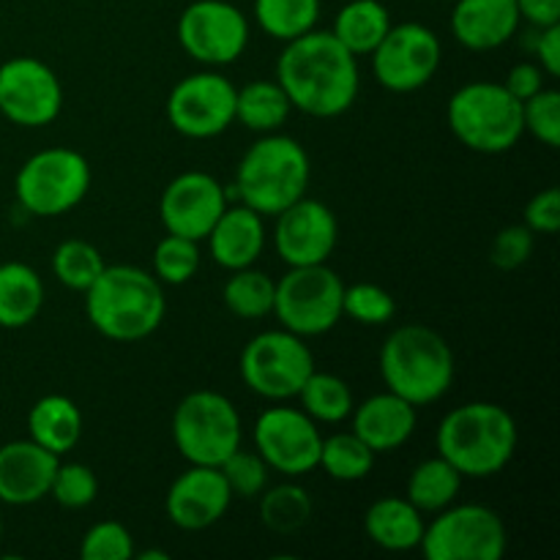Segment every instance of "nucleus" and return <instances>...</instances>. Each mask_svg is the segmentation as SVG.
I'll return each instance as SVG.
<instances>
[{
  "label": "nucleus",
  "mask_w": 560,
  "mask_h": 560,
  "mask_svg": "<svg viewBox=\"0 0 560 560\" xmlns=\"http://www.w3.org/2000/svg\"><path fill=\"white\" fill-rule=\"evenodd\" d=\"M277 82L295 109L312 118H337L359 98V58L331 31L312 27L304 36L284 42Z\"/></svg>",
  "instance_id": "nucleus-1"
},
{
  "label": "nucleus",
  "mask_w": 560,
  "mask_h": 560,
  "mask_svg": "<svg viewBox=\"0 0 560 560\" xmlns=\"http://www.w3.org/2000/svg\"><path fill=\"white\" fill-rule=\"evenodd\" d=\"M85 315L113 342L148 339L167 315L164 284L137 266H104L85 290Z\"/></svg>",
  "instance_id": "nucleus-2"
},
{
  "label": "nucleus",
  "mask_w": 560,
  "mask_h": 560,
  "mask_svg": "<svg viewBox=\"0 0 560 560\" xmlns=\"http://www.w3.org/2000/svg\"><path fill=\"white\" fill-rule=\"evenodd\" d=\"M517 452V421L503 405L468 402L438 427V454L468 479L498 476Z\"/></svg>",
  "instance_id": "nucleus-3"
},
{
  "label": "nucleus",
  "mask_w": 560,
  "mask_h": 560,
  "mask_svg": "<svg viewBox=\"0 0 560 560\" xmlns=\"http://www.w3.org/2000/svg\"><path fill=\"white\" fill-rule=\"evenodd\" d=\"M312 178L310 153L299 140L271 131L244 153L228 197L249 206L260 217H277L306 195Z\"/></svg>",
  "instance_id": "nucleus-4"
},
{
  "label": "nucleus",
  "mask_w": 560,
  "mask_h": 560,
  "mask_svg": "<svg viewBox=\"0 0 560 560\" xmlns=\"http://www.w3.org/2000/svg\"><path fill=\"white\" fill-rule=\"evenodd\" d=\"M381 375L388 392L421 408L452 388L454 353L432 328L399 326L381 348Z\"/></svg>",
  "instance_id": "nucleus-5"
},
{
  "label": "nucleus",
  "mask_w": 560,
  "mask_h": 560,
  "mask_svg": "<svg viewBox=\"0 0 560 560\" xmlns=\"http://www.w3.org/2000/svg\"><path fill=\"white\" fill-rule=\"evenodd\" d=\"M448 126L476 153H506L523 140V102L501 82H468L448 102Z\"/></svg>",
  "instance_id": "nucleus-6"
},
{
  "label": "nucleus",
  "mask_w": 560,
  "mask_h": 560,
  "mask_svg": "<svg viewBox=\"0 0 560 560\" xmlns=\"http://www.w3.org/2000/svg\"><path fill=\"white\" fill-rule=\"evenodd\" d=\"M241 416L224 394L200 388L186 394L175 408L173 441L189 465L219 468L235 448H241Z\"/></svg>",
  "instance_id": "nucleus-7"
},
{
  "label": "nucleus",
  "mask_w": 560,
  "mask_h": 560,
  "mask_svg": "<svg viewBox=\"0 0 560 560\" xmlns=\"http://www.w3.org/2000/svg\"><path fill=\"white\" fill-rule=\"evenodd\" d=\"M91 164L74 148H44L33 153L14 178L20 206L31 217H63L85 200Z\"/></svg>",
  "instance_id": "nucleus-8"
},
{
  "label": "nucleus",
  "mask_w": 560,
  "mask_h": 560,
  "mask_svg": "<svg viewBox=\"0 0 560 560\" xmlns=\"http://www.w3.org/2000/svg\"><path fill=\"white\" fill-rule=\"evenodd\" d=\"M241 381L257 397L284 402L299 397L306 377L315 372V355L304 337L279 328L262 331L246 342L241 350Z\"/></svg>",
  "instance_id": "nucleus-9"
},
{
  "label": "nucleus",
  "mask_w": 560,
  "mask_h": 560,
  "mask_svg": "<svg viewBox=\"0 0 560 560\" xmlns=\"http://www.w3.org/2000/svg\"><path fill=\"white\" fill-rule=\"evenodd\" d=\"M342 279L326 262L295 266L277 282L271 315L299 337H320L342 320Z\"/></svg>",
  "instance_id": "nucleus-10"
},
{
  "label": "nucleus",
  "mask_w": 560,
  "mask_h": 560,
  "mask_svg": "<svg viewBox=\"0 0 560 560\" xmlns=\"http://www.w3.org/2000/svg\"><path fill=\"white\" fill-rule=\"evenodd\" d=\"M506 545L501 514L481 503H452L427 525L419 550L427 560H501Z\"/></svg>",
  "instance_id": "nucleus-11"
},
{
  "label": "nucleus",
  "mask_w": 560,
  "mask_h": 560,
  "mask_svg": "<svg viewBox=\"0 0 560 560\" xmlns=\"http://www.w3.org/2000/svg\"><path fill=\"white\" fill-rule=\"evenodd\" d=\"M178 44L202 66H228L249 44V20L228 0H195L178 16Z\"/></svg>",
  "instance_id": "nucleus-12"
},
{
  "label": "nucleus",
  "mask_w": 560,
  "mask_h": 560,
  "mask_svg": "<svg viewBox=\"0 0 560 560\" xmlns=\"http://www.w3.org/2000/svg\"><path fill=\"white\" fill-rule=\"evenodd\" d=\"M443 47L435 31L421 22L392 25L372 52V74L386 91L413 93L432 82Z\"/></svg>",
  "instance_id": "nucleus-13"
},
{
  "label": "nucleus",
  "mask_w": 560,
  "mask_h": 560,
  "mask_svg": "<svg viewBox=\"0 0 560 560\" xmlns=\"http://www.w3.org/2000/svg\"><path fill=\"white\" fill-rule=\"evenodd\" d=\"M238 88L217 71H197L184 77L167 96V118L178 135L189 140H211L235 120Z\"/></svg>",
  "instance_id": "nucleus-14"
},
{
  "label": "nucleus",
  "mask_w": 560,
  "mask_h": 560,
  "mask_svg": "<svg viewBox=\"0 0 560 560\" xmlns=\"http://www.w3.org/2000/svg\"><path fill=\"white\" fill-rule=\"evenodd\" d=\"M323 435L317 421H312L304 410L277 405L257 416L255 421V448L266 465L277 474L306 476L320 463Z\"/></svg>",
  "instance_id": "nucleus-15"
},
{
  "label": "nucleus",
  "mask_w": 560,
  "mask_h": 560,
  "mask_svg": "<svg viewBox=\"0 0 560 560\" xmlns=\"http://www.w3.org/2000/svg\"><path fill=\"white\" fill-rule=\"evenodd\" d=\"M63 109V88L44 60L20 55L0 63V113L22 129L49 126Z\"/></svg>",
  "instance_id": "nucleus-16"
},
{
  "label": "nucleus",
  "mask_w": 560,
  "mask_h": 560,
  "mask_svg": "<svg viewBox=\"0 0 560 560\" xmlns=\"http://www.w3.org/2000/svg\"><path fill=\"white\" fill-rule=\"evenodd\" d=\"M228 189L211 173L189 170L170 180L167 189L162 191L159 217L167 233L202 241L228 208Z\"/></svg>",
  "instance_id": "nucleus-17"
},
{
  "label": "nucleus",
  "mask_w": 560,
  "mask_h": 560,
  "mask_svg": "<svg viewBox=\"0 0 560 560\" xmlns=\"http://www.w3.org/2000/svg\"><path fill=\"white\" fill-rule=\"evenodd\" d=\"M337 217L326 202L310 200L304 195L293 206L284 208L282 213H277L273 244H277V255L290 268L328 262V257L337 249Z\"/></svg>",
  "instance_id": "nucleus-18"
},
{
  "label": "nucleus",
  "mask_w": 560,
  "mask_h": 560,
  "mask_svg": "<svg viewBox=\"0 0 560 560\" xmlns=\"http://www.w3.org/2000/svg\"><path fill=\"white\" fill-rule=\"evenodd\" d=\"M233 503L222 470L211 465H191L167 490V517L180 530H206L228 514Z\"/></svg>",
  "instance_id": "nucleus-19"
},
{
  "label": "nucleus",
  "mask_w": 560,
  "mask_h": 560,
  "mask_svg": "<svg viewBox=\"0 0 560 560\" xmlns=\"http://www.w3.org/2000/svg\"><path fill=\"white\" fill-rule=\"evenodd\" d=\"M58 465V457L31 438L0 446V503L31 506L44 501Z\"/></svg>",
  "instance_id": "nucleus-20"
},
{
  "label": "nucleus",
  "mask_w": 560,
  "mask_h": 560,
  "mask_svg": "<svg viewBox=\"0 0 560 560\" xmlns=\"http://www.w3.org/2000/svg\"><path fill=\"white\" fill-rule=\"evenodd\" d=\"M350 416H353V432L375 454L397 452L413 438L416 424H419L416 405L397 397L394 392L364 399L361 405H355Z\"/></svg>",
  "instance_id": "nucleus-21"
},
{
  "label": "nucleus",
  "mask_w": 560,
  "mask_h": 560,
  "mask_svg": "<svg viewBox=\"0 0 560 560\" xmlns=\"http://www.w3.org/2000/svg\"><path fill=\"white\" fill-rule=\"evenodd\" d=\"M520 16L514 0H457L452 11V33L465 49L487 52L512 42Z\"/></svg>",
  "instance_id": "nucleus-22"
},
{
  "label": "nucleus",
  "mask_w": 560,
  "mask_h": 560,
  "mask_svg": "<svg viewBox=\"0 0 560 560\" xmlns=\"http://www.w3.org/2000/svg\"><path fill=\"white\" fill-rule=\"evenodd\" d=\"M211 257L228 271L255 266L266 246V224L257 211L238 202L228 206L208 233Z\"/></svg>",
  "instance_id": "nucleus-23"
},
{
  "label": "nucleus",
  "mask_w": 560,
  "mask_h": 560,
  "mask_svg": "<svg viewBox=\"0 0 560 560\" xmlns=\"http://www.w3.org/2000/svg\"><path fill=\"white\" fill-rule=\"evenodd\" d=\"M424 514L399 495H386L372 503L364 514V530L381 550L408 552L419 550L424 536Z\"/></svg>",
  "instance_id": "nucleus-24"
},
{
  "label": "nucleus",
  "mask_w": 560,
  "mask_h": 560,
  "mask_svg": "<svg viewBox=\"0 0 560 560\" xmlns=\"http://www.w3.org/2000/svg\"><path fill=\"white\" fill-rule=\"evenodd\" d=\"M27 435L55 457L69 454L82 438V413L74 399L63 394H49L38 399L27 413Z\"/></svg>",
  "instance_id": "nucleus-25"
},
{
  "label": "nucleus",
  "mask_w": 560,
  "mask_h": 560,
  "mask_svg": "<svg viewBox=\"0 0 560 560\" xmlns=\"http://www.w3.org/2000/svg\"><path fill=\"white\" fill-rule=\"evenodd\" d=\"M44 306V282L25 262L0 266V328H25Z\"/></svg>",
  "instance_id": "nucleus-26"
},
{
  "label": "nucleus",
  "mask_w": 560,
  "mask_h": 560,
  "mask_svg": "<svg viewBox=\"0 0 560 560\" xmlns=\"http://www.w3.org/2000/svg\"><path fill=\"white\" fill-rule=\"evenodd\" d=\"M392 27V14L381 0H350L334 16L331 33L355 58L375 52Z\"/></svg>",
  "instance_id": "nucleus-27"
},
{
  "label": "nucleus",
  "mask_w": 560,
  "mask_h": 560,
  "mask_svg": "<svg viewBox=\"0 0 560 560\" xmlns=\"http://www.w3.org/2000/svg\"><path fill=\"white\" fill-rule=\"evenodd\" d=\"M290 113L293 104L279 82L255 80L235 91V120L249 131L271 135L288 124Z\"/></svg>",
  "instance_id": "nucleus-28"
},
{
  "label": "nucleus",
  "mask_w": 560,
  "mask_h": 560,
  "mask_svg": "<svg viewBox=\"0 0 560 560\" xmlns=\"http://www.w3.org/2000/svg\"><path fill=\"white\" fill-rule=\"evenodd\" d=\"M459 487H463L459 470L438 454L413 468L408 479V501L421 514H438L457 501Z\"/></svg>",
  "instance_id": "nucleus-29"
},
{
  "label": "nucleus",
  "mask_w": 560,
  "mask_h": 560,
  "mask_svg": "<svg viewBox=\"0 0 560 560\" xmlns=\"http://www.w3.org/2000/svg\"><path fill=\"white\" fill-rule=\"evenodd\" d=\"M301 410L317 424H339L355 408L353 392L348 383L331 372H312L299 392Z\"/></svg>",
  "instance_id": "nucleus-30"
},
{
  "label": "nucleus",
  "mask_w": 560,
  "mask_h": 560,
  "mask_svg": "<svg viewBox=\"0 0 560 560\" xmlns=\"http://www.w3.org/2000/svg\"><path fill=\"white\" fill-rule=\"evenodd\" d=\"M233 277L224 282L222 299L224 306L233 312L241 320H260L273 312V293H277V282L268 277L266 271L257 268H238L230 271Z\"/></svg>",
  "instance_id": "nucleus-31"
},
{
  "label": "nucleus",
  "mask_w": 560,
  "mask_h": 560,
  "mask_svg": "<svg viewBox=\"0 0 560 560\" xmlns=\"http://www.w3.org/2000/svg\"><path fill=\"white\" fill-rule=\"evenodd\" d=\"M255 20L277 42H293L317 25L320 0H255Z\"/></svg>",
  "instance_id": "nucleus-32"
},
{
  "label": "nucleus",
  "mask_w": 560,
  "mask_h": 560,
  "mask_svg": "<svg viewBox=\"0 0 560 560\" xmlns=\"http://www.w3.org/2000/svg\"><path fill=\"white\" fill-rule=\"evenodd\" d=\"M312 498L299 485H277L260 492V520L271 534L293 536L310 523Z\"/></svg>",
  "instance_id": "nucleus-33"
},
{
  "label": "nucleus",
  "mask_w": 560,
  "mask_h": 560,
  "mask_svg": "<svg viewBox=\"0 0 560 560\" xmlns=\"http://www.w3.org/2000/svg\"><path fill=\"white\" fill-rule=\"evenodd\" d=\"M375 457L377 454L353 430L337 432L323 438L317 468L326 470L334 481H361L375 468Z\"/></svg>",
  "instance_id": "nucleus-34"
},
{
  "label": "nucleus",
  "mask_w": 560,
  "mask_h": 560,
  "mask_svg": "<svg viewBox=\"0 0 560 560\" xmlns=\"http://www.w3.org/2000/svg\"><path fill=\"white\" fill-rule=\"evenodd\" d=\"M104 266L107 262L102 260V252L82 238L63 241L52 252L55 277H58L60 284H66L69 290H77V293H85L96 282L98 273L104 271Z\"/></svg>",
  "instance_id": "nucleus-35"
},
{
  "label": "nucleus",
  "mask_w": 560,
  "mask_h": 560,
  "mask_svg": "<svg viewBox=\"0 0 560 560\" xmlns=\"http://www.w3.org/2000/svg\"><path fill=\"white\" fill-rule=\"evenodd\" d=\"M200 268V249L197 241L184 235L167 233L153 249V277L162 284H186Z\"/></svg>",
  "instance_id": "nucleus-36"
},
{
  "label": "nucleus",
  "mask_w": 560,
  "mask_h": 560,
  "mask_svg": "<svg viewBox=\"0 0 560 560\" xmlns=\"http://www.w3.org/2000/svg\"><path fill=\"white\" fill-rule=\"evenodd\" d=\"M342 315L361 326H386L397 315V301L375 282H355L345 288Z\"/></svg>",
  "instance_id": "nucleus-37"
},
{
  "label": "nucleus",
  "mask_w": 560,
  "mask_h": 560,
  "mask_svg": "<svg viewBox=\"0 0 560 560\" xmlns=\"http://www.w3.org/2000/svg\"><path fill=\"white\" fill-rule=\"evenodd\" d=\"M224 481H228L233 498H244V501H252V498L260 495L268 487V465L266 459L257 452H244V448H235L222 465Z\"/></svg>",
  "instance_id": "nucleus-38"
},
{
  "label": "nucleus",
  "mask_w": 560,
  "mask_h": 560,
  "mask_svg": "<svg viewBox=\"0 0 560 560\" xmlns=\"http://www.w3.org/2000/svg\"><path fill=\"white\" fill-rule=\"evenodd\" d=\"M523 126L530 137L547 148L560 145V93L556 88H541L536 96L523 102Z\"/></svg>",
  "instance_id": "nucleus-39"
},
{
  "label": "nucleus",
  "mask_w": 560,
  "mask_h": 560,
  "mask_svg": "<svg viewBox=\"0 0 560 560\" xmlns=\"http://www.w3.org/2000/svg\"><path fill=\"white\" fill-rule=\"evenodd\" d=\"M49 495L63 509H88L98 495V479L88 465L66 463L58 465L52 476Z\"/></svg>",
  "instance_id": "nucleus-40"
},
{
  "label": "nucleus",
  "mask_w": 560,
  "mask_h": 560,
  "mask_svg": "<svg viewBox=\"0 0 560 560\" xmlns=\"http://www.w3.org/2000/svg\"><path fill=\"white\" fill-rule=\"evenodd\" d=\"M80 556L85 560H131L135 558V539H131L129 528L115 520H104L88 530L80 545Z\"/></svg>",
  "instance_id": "nucleus-41"
},
{
  "label": "nucleus",
  "mask_w": 560,
  "mask_h": 560,
  "mask_svg": "<svg viewBox=\"0 0 560 560\" xmlns=\"http://www.w3.org/2000/svg\"><path fill=\"white\" fill-rule=\"evenodd\" d=\"M534 230H528L525 224H509L501 233L495 235L490 249L492 266L501 268V271H517L534 255Z\"/></svg>",
  "instance_id": "nucleus-42"
},
{
  "label": "nucleus",
  "mask_w": 560,
  "mask_h": 560,
  "mask_svg": "<svg viewBox=\"0 0 560 560\" xmlns=\"http://www.w3.org/2000/svg\"><path fill=\"white\" fill-rule=\"evenodd\" d=\"M525 228L539 235H556L560 230V191L556 186L530 197L525 206Z\"/></svg>",
  "instance_id": "nucleus-43"
},
{
  "label": "nucleus",
  "mask_w": 560,
  "mask_h": 560,
  "mask_svg": "<svg viewBox=\"0 0 560 560\" xmlns=\"http://www.w3.org/2000/svg\"><path fill=\"white\" fill-rule=\"evenodd\" d=\"M545 77L547 74L541 71L539 63H517L509 69L503 88H506L517 102H525V98L536 96V93L545 88Z\"/></svg>",
  "instance_id": "nucleus-44"
},
{
  "label": "nucleus",
  "mask_w": 560,
  "mask_h": 560,
  "mask_svg": "<svg viewBox=\"0 0 560 560\" xmlns=\"http://www.w3.org/2000/svg\"><path fill=\"white\" fill-rule=\"evenodd\" d=\"M534 52L547 77L560 74V25L539 27V36H536L534 42Z\"/></svg>",
  "instance_id": "nucleus-45"
},
{
  "label": "nucleus",
  "mask_w": 560,
  "mask_h": 560,
  "mask_svg": "<svg viewBox=\"0 0 560 560\" xmlns=\"http://www.w3.org/2000/svg\"><path fill=\"white\" fill-rule=\"evenodd\" d=\"M520 16L539 31V27L560 25V0H514Z\"/></svg>",
  "instance_id": "nucleus-46"
},
{
  "label": "nucleus",
  "mask_w": 560,
  "mask_h": 560,
  "mask_svg": "<svg viewBox=\"0 0 560 560\" xmlns=\"http://www.w3.org/2000/svg\"><path fill=\"white\" fill-rule=\"evenodd\" d=\"M142 560H170V552H162V550H145L140 556Z\"/></svg>",
  "instance_id": "nucleus-47"
},
{
  "label": "nucleus",
  "mask_w": 560,
  "mask_h": 560,
  "mask_svg": "<svg viewBox=\"0 0 560 560\" xmlns=\"http://www.w3.org/2000/svg\"><path fill=\"white\" fill-rule=\"evenodd\" d=\"M0 536H3V512H0Z\"/></svg>",
  "instance_id": "nucleus-48"
}]
</instances>
